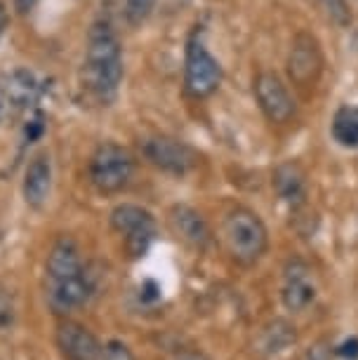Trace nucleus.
Instances as JSON below:
<instances>
[{"mask_svg":"<svg viewBox=\"0 0 358 360\" xmlns=\"http://www.w3.org/2000/svg\"><path fill=\"white\" fill-rule=\"evenodd\" d=\"M123 80V54L109 24H94L85 54V85L99 97L116 94Z\"/></svg>","mask_w":358,"mask_h":360,"instance_id":"nucleus-1","label":"nucleus"},{"mask_svg":"<svg viewBox=\"0 0 358 360\" xmlns=\"http://www.w3.org/2000/svg\"><path fill=\"white\" fill-rule=\"evenodd\" d=\"M224 243L229 255L243 266H252L264 257L269 248V233L257 212L248 207H236L224 219Z\"/></svg>","mask_w":358,"mask_h":360,"instance_id":"nucleus-2","label":"nucleus"},{"mask_svg":"<svg viewBox=\"0 0 358 360\" xmlns=\"http://www.w3.org/2000/svg\"><path fill=\"white\" fill-rule=\"evenodd\" d=\"M134 158L118 144H101L90 158V181L99 193H118L130 184Z\"/></svg>","mask_w":358,"mask_h":360,"instance_id":"nucleus-3","label":"nucleus"},{"mask_svg":"<svg viewBox=\"0 0 358 360\" xmlns=\"http://www.w3.org/2000/svg\"><path fill=\"white\" fill-rule=\"evenodd\" d=\"M111 226L125 236V248L132 259H139L148 252L153 238H156V219L148 210L123 202L111 210Z\"/></svg>","mask_w":358,"mask_h":360,"instance_id":"nucleus-4","label":"nucleus"},{"mask_svg":"<svg viewBox=\"0 0 358 360\" xmlns=\"http://www.w3.org/2000/svg\"><path fill=\"white\" fill-rule=\"evenodd\" d=\"M222 66L217 59L207 52L203 40L193 38L186 47V66H184V85L186 92L196 99L210 97L219 87Z\"/></svg>","mask_w":358,"mask_h":360,"instance_id":"nucleus-5","label":"nucleus"},{"mask_svg":"<svg viewBox=\"0 0 358 360\" xmlns=\"http://www.w3.org/2000/svg\"><path fill=\"white\" fill-rule=\"evenodd\" d=\"M141 153H144V158L151 162L153 167L163 169V172H170V174H177V176L191 172L196 167V162H198V155H196L191 148L170 137L146 139L144 144H141Z\"/></svg>","mask_w":358,"mask_h":360,"instance_id":"nucleus-6","label":"nucleus"},{"mask_svg":"<svg viewBox=\"0 0 358 360\" xmlns=\"http://www.w3.org/2000/svg\"><path fill=\"white\" fill-rule=\"evenodd\" d=\"M288 73L295 85L309 87L323 73V54L312 33H297L288 54Z\"/></svg>","mask_w":358,"mask_h":360,"instance_id":"nucleus-7","label":"nucleus"},{"mask_svg":"<svg viewBox=\"0 0 358 360\" xmlns=\"http://www.w3.org/2000/svg\"><path fill=\"white\" fill-rule=\"evenodd\" d=\"M255 97L260 101V108L271 123L283 125L295 115V99L290 97L283 80L271 71H262L255 78Z\"/></svg>","mask_w":358,"mask_h":360,"instance_id":"nucleus-8","label":"nucleus"},{"mask_svg":"<svg viewBox=\"0 0 358 360\" xmlns=\"http://www.w3.org/2000/svg\"><path fill=\"white\" fill-rule=\"evenodd\" d=\"M55 344L64 360H101L99 339L76 321H62L57 325Z\"/></svg>","mask_w":358,"mask_h":360,"instance_id":"nucleus-9","label":"nucleus"},{"mask_svg":"<svg viewBox=\"0 0 358 360\" xmlns=\"http://www.w3.org/2000/svg\"><path fill=\"white\" fill-rule=\"evenodd\" d=\"M92 290V281L83 274L73 278H62V281H47V307L57 316H69L71 311L80 309L90 299Z\"/></svg>","mask_w":358,"mask_h":360,"instance_id":"nucleus-10","label":"nucleus"},{"mask_svg":"<svg viewBox=\"0 0 358 360\" xmlns=\"http://www.w3.org/2000/svg\"><path fill=\"white\" fill-rule=\"evenodd\" d=\"M283 307L288 311H304L316 299V288L312 283V271L300 259L288 262L283 271V290H281Z\"/></svg>","mask_w":358,"mask_h":360,"instance_id":"nucleus-11","label":"nucleus"},{"mask_svg":"<svg viewBox=\"0 0 358 360\" xmlns=\"http://www.w3.org/2000/svg\"><path fill=\"white\" fill-rule=\"evenodd\" d=\"M172 233L179 238L181 243H186L193 250H205L212 243V231L207 226V221L203 219L200 212H196L188 205H172L170 214H167Z\"/></svg>","mask_w":358,"mask_h":360,"instance_id":"nucleus-12","label":"nucleus"},{"mask_svg":"<svg viewBox=\"0 0 358 360\" xmlns=\"http://www.w3.org/2000/svg\"><path fill=\"white\" fill-rule=\"evenodd\" d=\"M47 281H62V278H73L83 274V262H80V250L76 240L69 236H62L55 240L50 255H47Z\"/></svg>","mask_w":358,"mask_h":360,"instance_id":"nucleus-13","label":"nucleus"},{"mask_svg":"<svg viewBox=\"0 0 358 360\" xmlns=\"http://www.w3.org/2000/svg\"><path fill=\"white\" fill-rule=\"evenodd\" d=\"M274 188L283 202L297 210L307 202V174L295 160L281 162L274 169Z\"/></svg>","mask_w":358,"mask_h":360,"instance_id":"nucleus-14","label":"nucleus"},{"mask_svg":"<svg viewBox=\"0 0 358 360\" xmlns=\"http://www.w3.org/2000/svg\"><path fill=\"white\" fill-rule=\"evenodd\" d=\"M52 188V162L50 155L40 153L36 155L24 174V200L31 207H40L47 200Z\"/></svg>","mask_w":358,"mask_h":360,"instance_id":"nucleus-15","label":"nucleus"},{"mask_svg":"<svg viewBox=\"0 0 358 360\" xmlns=\"http://www.w3.org/2000/svg\"><path fill=\"white\" fill-rule=\"evenodd\" d=\"M3 78V85H5V92H8V99H10V106H12V113L19 115L22 111H26L33 101L38 99V80L36 76L29 71V69H15L10 73H5Z\"/></svg>","mask_w":358,"mask_h":360,"instance_id":"nucleus-16","label":"nucleus"},{"mask_svg":"<svg viewBox=\"0 0 358 360\" xmlns=\"http://www.w3.org/2000/svg\"><path fill=\"white\" fill-rule=\"evenodd\" d=\"M333 137L344 148H358V106H342L335 113Z\"/></svg>","mask_w":358,"mask_h":360,"instance_id":"nucleus-17","label":"nucleus"},{"mask_svg":"<svg viewBox=\"0 0 358 360\" xmlns=\"http://www.w3.org/2000/svg\"><path fill=\"white\" fill-rule=\"evenodd\" d=\"M297 332L288 321H274L269 323L264 332H262V351L269 353V356H276V353H283L286 349L295 344Z\"/></svg>","mask_w":358,"mask_h":360,"instance_id":"nucleus-18","label":"nucleus"},{"mask_svg":"<svg viewBox=\"0 0 358 360\" xmlns=\"http://www.w3.org/2000/svg\"><path fill=\"white\" fill-rule=\"evenodd\" d=\"M17 325V304H15V295L0 283V337L12 335Z\"/></svg>","mask_w":358,"mask_h":360,"instance_id":"nucleus-19","label":"nucleus"},{"mask_svg":"<svg viewBox=\"0 0 358 360\" xmlns=\"http://www.w3.org/2000/svg\"><path fill=\"white\" fill-rule=\"evenodd\" d=\"M321 5L333 24H337V26L351 24V12H349L347 0H321Z\"/></svg>","mask_w":358,"mask_h":360,"instance_id":"nucleus-20","label":"nucleus"},{"mask_svg":"<svg viewBox=\"0 0 358 360\" xmlns=\"http://www.w3.org/2000/svg\"><path fill=\"white\" fill-rule=\"evenodd\" d=\"M156 0H125V17L130 24H141L151 15Z\"/></svg>","mask_w":358,"mask_h":360,"instance_id":"nucleus-21","label":"nucleus"},{"mask_svg":"<svg viewBox=\"0 0 358 360\" xmlns=\"http://www.w3.org/2000/svg\"><path fill=\"white\" fill-rule=\"evenodd\" d=\"M101 360H137L134 353L130 351V346L120 339H111L101 346Z\"/></svg>","mask_w":358,"mask_h":360,"instance_id":"nucleus-22","label":"nucleus"},{"mask_svg":"<svg viewBox=\"0 0 358 360\" xmlns=\"http://www.w3.org/2000/svg\"><path fill=\"white\" fill-rule=\"evenodd\" d=\"M160 297H163V292H160V285L156 281H144L141 283V288H139V302L141 304H146V307H151V304H156L160 302Z\"/></svg>","mask_w":358,"mask_h":360,"instance_id":"nucleus-23","label":"nucleus"},{"mask_svg":"<svg viewBox=\"0 0 358 360\" xmlns=\"http://www.w3.org/2000/svg\"><path fill=\"white\" fill-rule=\"evenodd\" d=\"M335 356L342 360H358V337H349L340 346H335Z\"/></svg>","mask_w":358,"mask_h":360,"instance_id":"nucleus-24","label":"nucleus"},{"mask_svg":"<svg viewBox=\"0 0 358 360\" xmlns=\"http://www.w3.org/2000/svg\"><path fill=\"white\" fill-rule=\"evenodd\" d=\"M10 118H15V113H12V106H10V99H8V92H5L3 78H0V125L8 123Z\"/></svg>","mask_w":358,"mask_h":360,"instance_id":"nucleus-25","label":"nucleus"},{"mask_svg":"<svg viewBox=\"0 0 358 360\" xmlns=\"http://www.w3.org/2000/svg\"><path fill=\"white\" fill-rule=\"evenodd\" d=\"M302 360H330V346L326 342H319L304 353Z\"/></svg>","mask_w":358,"mask_h":360,"instance_id":"nucleus-26","label":"nucleus"},{"mask_svg":"<svg viewBox=\"0 0 358 360\" xmlns=\"http://www.w3.org/2000/svg\"><path fill=\"white\" fill-rule=\"evenodd\" d=\"M170 360H207V356L196 349H181V351H174Z\"/></svg>","mask_w":358,"mask_h":360,"instance_id":"nucleus-27","label":"nucleus"},{"mask_svg":"<svg viewBox=\"0 0 358 360\" xmlns=\"http://www.w3.org/2000/svg\"><path fill=\"white\" fill-rule=\"evenodd\" d=\"M38 3L40 0H15V10L19 12V15H29Z\"/></svg>","mask_w":358,"mask_h":360,"instance_id":"nucleus-28","label":"nucleus"},{"mask_svg":"<svg viewBox=\"0 0 358 360\" xmlns=\"http://www.w3.org/2000/svg\"><path fill=\"white\" fill-rule=\"evenodd\" d=\"M5 26H8V12H5V5L0 3V36H3Z\"/></svg>","mask_w":358,"mask_h":360,"instance_id":"nucleus-29","label":"nucleus"},{"mask_svg":"<svg viewBox=\"0 0 358 360\" xmlns=\"http://www.w3.org/2000/svg\"><path fill=\"white\" fill-rule=\"evenodd\" d=\"M356 47H358V36H356Z\"/></svg>","mask_w":358,"mask_h":360,"instance_id":"nucleus-30","label":"nucleus"}]
</instances>
